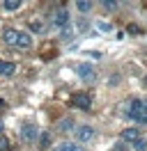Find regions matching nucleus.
Wrapping results in <instances>:
<instances>
[{
  "label": "nucleus",
  "mask_w": 147,
  "mask_h": 151,
  "mask_svg": "<svg viewBox=\"0 0 147 151\" xmlns=\"http://www.w3.org/2000/svg\"><path fill=\"white\" fill-rule=\"evenodd\" d=\"M127 114L138 124H147V103L143 99H133L131 105H129V110H127Z\"/></svg>",
  "instance_id": "nucleus-1"
},
{
  "label": "nucleus",
  "mask_w": 147,
  "mask_h": 151,
  "mask_svg": "<svg viewBox=\"0 0 147 151\" xmlns=\"http://www.w3.org/2000/svg\"><path fill=\"white\" fill-rule=\"evenodd\" d=\"M76 71H78V78L85 80V83H94V80H97V71H94V66L87 64V62L78 64V66H76Z\"/></svg>",
  "instance_id": "nucleus-2"
},
{
  "label": "nucleus",
  "mask_w": 147,
  "mask_h": 151,
  "mask_svg": "<svg viewBox=\"0 0 147 151\" xmlns=\"http://www.w3.org/2000/svg\"><path fill=\"white\" fill-rule=\"evenodd\" d=\"M74 133H76V140H78V144H87L90 140H94V128L92 126H78V128H74Z\"/></svg>",
  "instance_id": "nucleus-3"
},
{
  "label": "nucleus",
  "mask_w": 147,
  "mask_h": 151,
  "mask_svg": "<svg viewBox=\"0 0 147 151\" xmlns=\"http://www.w3.org/2000/svg\"><path fill=\"white\" fill-rule=\"evenodd\" d=\"M39 137V131H37L35 124H25V126H21V140L23 142H35Z\"/></svg>",
  "instance_id": "nucleus-4"
},
{
  "label": "nucleus",
  "mask_w": 147,
  "mask_h": 151,
  "mask_svg": "<svg viewBox=\"0 0 147 151\" xmlns=\"http://www.w3.org/2000/svg\"><path fill=\"white\" fill-rule=\"evenodd\" d=\"M53 25L55 28H67L69 25V12L67 9H60V12H55V16H53Z\"/></svg>",
  "instance_id": "nucleus-5"
},
{
  "label": "nucleus",
  "mask_w": 147,
  "mask_h": 151,
  "mask_svg": "<svg viewBox=\"0 0 147 151\" xmlns=\"http://www.w3.org/2000/svg\"><path fill=\"white\" fill-rule=\"evenodd\" d=\"M74 105L81 110H90L92 108V96L90 94H76L74 96Z\"/></svg>",
  "instance_id": "nucleus-6"
},
{
  "label": "nucleus",
  "mask_w": 147,
  "mask_h": 151,
  "mask_svg": "<svg viewBox=\"0 0 147 151\" xmlns=\"http://www.w3.org/2000/svg\"><path fill=\"white\" fill-rule=\"evenodd\" d=\"M138 137H140V131H138V128H124V131H122V142H131V144H133Z\"/></svg>",
  "instance_id": "nucleus-7"
},
{
  "label": "nucleus",
  "mask_w": 147,
  "mask_h": 151,
  "mask_svg": "<svg viewBox=\"0 0 147 151\" xmlns=\"http://www.w3.org/2000/svg\"><path fill=\"white\" fill-rule=\"evenodd\" d=\"M14 71H16V64H14V62H2V60H0V76H2V78L12 76Z\"/></svg>",
  "instance_id": "nucleus-8"
},
{
  "label": "nucleus",
  "mask_w": 147,
  "mask_h": 151,
  "mask_svg": "<svg viewBox=\"0 0 147 151\" xmlns=\"http://www.w3.org/2000/svg\"><path fill=\"white\" fill-rule=\"evenodd\" d=\"M2 39H5V44H9V46H16V41H18V30H5Z\"/></svg>",
  "instance_id": "nucleus-9"
},
{
  "label": "nucleus",
  "mask_w": 147,
  "mask_h": 151,
  "mask_svg": "<svg viewBox=\"0 0 147 151\" xmlns=\"http://www.w3.org/2000/svg\"><path fill=\"white\" fill-rule=\"evenodd\" d=\"M16 46H18V48H30V46H32V37H30V35H25V32H18Z\"/></svg>",
  "instance_id": "nucleus-10"
},
{
  "label": "nucleus",
  "mask_w": 147,
  "mask_h": 151,
  "mask_svg": "<svg viewBox=\"0 0 147 151\" xmlns=\"http://www.w3.org/2000/svg\"><path fill=\"white\" fill-rule=\"evenodd\" d=\"M37 142H39L37 147H39V149H41V151H46V149H48V147H51V133H41V135L37 137Z\"/></svg>",
  "instance_id": "nucleus-11"
},
{
  "label": "nucleus",
  "mask_w": 147,
  "mask_h": 151,
  "mask_svg": "<svg viewBox=\"0 0 147 151\" xmlns=\"http://www.w3.org/2000/svg\"><path fill=\"white\" fill-rule=\"evenodd\" d=\"M55 151H83V147H81V144H76V142H62Z\"/></svg>",
  "instance_id": "nucleus-12"
},
{
  "label": "nucleus",
  "mask_w": 147,
  "mask_h": 151,
  "mask_svg": "<svg viewBox=\"0 0 147 151\" xmlns=\"http://www.w3.org/2000/svg\"><path fill=\"white\" fill-rule=\"evenodd\" d=\"M57 128H60L62 133H67V131H74V119H71V117H67V119H62V122L57 124Z\"/></svg>",
  "instance_id": "nucleus-13"
},
{
  "label": "nucleus",
  "mask_w": 147,
  "mask_h": 151,
  "mask_svg": "<svg viewBox=\"0 0 147 151\" xmlns=\"http://www.w3.org/2000/svg\"><path fill=\"white\" fill-rule=\"evenodd\" d=\"M18 7H21L18 0H5V2H2V9H5V12H16Z\"/></svg>",
  "instance_id": "nucleus-14"
},
{
  "label": "nucleus",
  "mask_w": 147,
  "mask_h": 151,
  "mask_svg": "<svg viewBox=\"0 0 147 151\" xmlns=\"http://www.w3.org/2000/svg\"><path fill=\"white\" fill-rule=\"evenodd\" d=\"M133 151H147V140L145 137H138L133 142Z\"/></svg>",
  "instance_id": "nucleus-15"
},
{
  "label": "nucleus",
  "mask_w": 147,
  "mask_h": 151,
  "mask_svg": "<svg viewBox=\"0 0 147 151\" xmlns=\"http://www.w3.org/2000/svg\"><path fill=\"white\" fill-rule=\"evenodd\" d=\"M92 7H94L92 2H76V9H78V12H83V14H85V12H90Z\"/></svg>",
  "instance_id": "nucleus-16"
},
{
  "label": "nucleus",
  "mask_w": 147,
  "mask_h": 151,
  "mask_svg": "<svg viewBox=\"0 0 147 151\" xmlns=\"http://www.w3.org/2000/svg\"><path fill=\"white\" fill-rule=\"evenodd\" d=\"M97 30H101V32H110L113 28H110V23H101V21H99V23H97Z\"/></svg>",
  "instance_id": "nucleus-17"
},
{
  "label": "nucleus",
  "mask_w": 147,
  "mask_h": 151,
  "mask_svg": "<svg viewBox=\"0 0 147 151\" xmlns=\"http://www.w3.org/2000/svg\"><path fill=\"white\" fill-rule=\"evenodd\" d=\"M41 28H44V25H41L39 21H32V23H30V30H32V32H41Z\"/></svg>",
  "instance_id": "nucleus-18"
},
{
  "label": "nucleus",
  "mask_w": 147,
  "mask_h": 151,
  "mask_svg": "<svg viewBox=\"0 0 147 151\" xmlns=\"http://www.w3.org/2000/svg\"><path fill=\"white\" fill-rule=\"evenodd\" d=\"M0 151H9V142H7V137H0Z\"/></svg>",
  "instance_id": "nucleus-19"
},
{
  "label": "nucleus",
  "mask_w": 147,
  "mask_h": 151,
  "mask_svg": "<svg viewBox=\"0 0 147 151\" xmlns=\"http://www.w3.org/2000/svg\"><path fill=\"white\" fill-rule=\"evenodd\" d=\"M119 5L117 2H103V9H108V12H113V9H117Z\"/></svg>",
  "instance_id": "nucleus-20"
},
{
  "label": "nucleus",
  "mask_w": 147,
  "mask_h": 151,
  "mask_svg": "<svg viewBox=\"0 0 147 151\" xmlns=\"http://www.w3.org/2000/svg\"><path fill=\"white\" fill-rule=\"evenodd\" d=\"M110 151H129V149H127V144H122V142H119V144H115Z\"/></svg>",
  "instance_id": "nucleus-21"
},
{
  "label": "nucleus",
  "mask_w": 147,
  "mask_h": 151,
  "mask_svg": "<svg viewBox=\"0 0 147 151\" xmlns=\"http://www.w3.org/2000/svg\"><path fill=\"white\" fill-rule=\"evenodd\" d=\"M129 32H131V35H136V32H140V28H138V25H129Z\"/></svg>",
  "instance_id": "nucleus-22"
},
{
  "label": "nucleus",
  "mask_w": 147,
  "mask_h": 151,
  "mask_svg": "<svg viewBox=\"0 0 147 151\" xmlns=\"http://www.w3.org/2000/svg\"><path fill=\"white\" fill-rule=\"evenodd\" d=\"M2 131H5V124L0 122V137H2Z\"/></svg>",
  "instance_id": "nucleus-23"
},
{
  "label": "nucleus",
  "mask_w": 147,
  "mask_h": 151,
  "mask_svg": "<svg viewBox=\"0 0 147 151\" xmlns=\"http://www.w3.org/2000/svg\"><path fill=\"white\" fill-rule=\"evenodd\" d=\"M2 108H7V105H5V101H2V99H0V110H2Z\"/></svg>",
  "instance_id": "nucleus-24"
}]
</instances>
